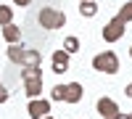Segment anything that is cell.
I'll return each mask as SVG.
<instances>
[{
    "label": "cell",
    "instance_id": "9c48e42d",
    "mask_svg": "<svg viewBox=\"0 0 132 119\" xmlns=\"http://www.w3.org/2000/svg\"><path fill=\"white\" fill-rule=\"evenodd\" d=\"M82 95H85L82 85H79V82H71V85H66V90H63V101H66V103H79Z\"/></svg>",
    "mask_w": 132,
    "mask_h": 119
},
{
    "label": "cell",
    "instance_id": "4fadbf2b",
    "mask_svg": "<svg viewBox=\"0 0 132 119\" xmlns=\"http://www.w3.org/2000/svg\"><path fill=\"white\" fill-rule=\"evenodd\" d=\"M13 21V8L11 5H0V27H5Z\"/></svg>",
    "mask_w": 132,
    "mask_h": 119
},
{
    "label": "cell",
    "instance_id": "6da1fadb",
    "mask_svg": "<svg viewBox=\"0 0 132 119\" xmlns=\"http://www.w3.org/2000/svg\"><path fill=\"white\" fill-rule=\"evenodd\" d=\"M8 61L21 64L24 69H35V66H40L42 56H40V50H35V48H21L19 42H13V45L8 48Z\"/></svg>",
    "mask_w": 132,
    "mask_h": 119
},
{
    "label": "cell",
    "instance_id": "5b68a950",
    "mask_svg": "<svg viewBox=\"0 0 132 119\" xmlns=\"http://www.w3.org/2000/svg\"><path fill=\"white\" fill-rule=\"evenodd\" d=\"M122 35H124V21L119 19V16H114L103 27V40L106 42H116V40H122Z\"/></svg>",
    "mask_w": 132,
    "mask_h": 119
},
{
    "label": "cell",
    "instance_id": "5bb4252c",
    "mask_svg": "<svg viewBox=\"0 0 132 119\" xmlns=\"http://www.w3.org/2000/svg\"><path fill=\"white\" fill-rule=\"evenodd\" d=\"M116 16H119V19H122V21H124V24H127V21L132 19V3H127V5L122 8V13H116Z\"/></svg>",
    "mask_w": 132,
    "mask_h": 119
},
{
    "label": "cell",
    "instance_id": "52a82bcc",
    "mask_svg": "<svg viewBox=\"0 0 132 119\" xmlns=\"http://www.w3.org/2000/svg\"><path fill=\"white\" fill-rule=\"evenodd\" d=\"M50 64H53V72L56 74H66L69 72V53L66 50H56L50 56Z\"/></svg>",
    "mask_w": 132,
    "mask_h": 119
},
{
    "label": "cell",
    "instance_id": "7a4b0ae2",
    "mask_svg": "<svg viewBox=\"0 0 132 119\" xmlns=\"http://www.w3.org/2000/svg\"><path fill=\"white\" fill-rule=\"evenodd\" d=\"M37 21H40L42 29H61V27L66 24V13H63V11H58V8L45 5V8H40Z\"/></svg>",
    "mask_w": 132,
    "mask_h": 119
},
{
    "label": "cell",
    "instance_id": "ffe728a7",
    "mask_svg": "<svg viewBox=\"0 0 132 119\" xmlns=\"http://www.w3.org/2000/svg\"><path fill=\"white\" fill-rule=\"evenodd\" d=\"M40 119H53V116H48V114H45V116H40Z\"/></svg>",
    "mask_w": 132,
    "mask_h": 119
},
{
    "label": "cell",
    "instance_id": "7c38bea8",
    "mask_svg": "<svg viewBox=\"0 0 132 119\" xmlns=\"http://www.w3.org/2000/svg\"><path fill=\"white\" fill-rule=\"evenodd\" d=\"M63 50L69 53V56H71V53H77V50H79V37H74V35H69V37L63 40Z\"/></svg>",
    "mask_w": 132,
    "mask_h": 119
},
{
    "label": "cell",
    "instance_id": "277c9868",
    "mask_svg": "<svg viewBox=\"0 0 132 119\" xmlns=\"http://www.w3.org/2000/svg\"><path fill=\"white\" fill-rule=\"evenodd\" d=\"M93 69L95 72H103V74H116L119 72V56L114 50H103L93 58Z\"/></svg>",
    "mask_w": 132,
    "mask_h": 119
},
{
    "label": "cell",
    "instance_id": "ba28073f",
    "mask_svg": "<svg viewBox=\"0 0 132 119\" xmlns=\"http://www.w3.org/2000/svg\"><path fill=\"white\" fill-rule=\"evenodd\" d=\"M29 116L32 119H40V116H45L48 111H50V103L48 101H42V98H29Z\"/></svg>",
    "mask_w": 132,
    "mask_h": 119
},
{
    "label": "cell",
    "instance_id": "3957f363",
    "mask_svg": "<svg viewBox=\"0 0 132 119\" xmlns=\"http://www.w3.org/2000/svg\"><path fill=\"white\" fill-rule=\"evenodd\" d=\"M21 77H24V90L29 98H40V93H42V72L40 66L35 69H21Z\"/></svg>",
    "mask_w": 132,
    "mask_h": 119
},
{
    "label": "cell",
    "instance_id": "44dd1931",
    "mask_svg": "<svg viewBox=\"0 0 132 119\" xmlns=\"http://www.w3.org/2000/svg\"><path fill=\"white\" fill-rule=\"evenodd\" d=\"M129 58H132V48H129Z\"/></svg>",
    "mask_w": 132,
    "mask_h": 119
},
{
    "label": "cell",
    "instance_id": "e0dca14e",
    "mask_svg": "<svg viewBox=\"0 0 132 119\" xmlns=\"http://www.w3.org/2000/svg\"><path fill=\"white\" fill-rule=\"evenodd\" d=\"M13 3H16L19 8H27V5H32V0H13Z\"/></svg>",
    "mask_w": 132,
    "mask_h": 119
},
{
    "label": "cell",
    "instance_id": "8fae6325",
    "mask_svg": "<svg viewBox=\"0 0 132 119\" xmlns=\"http://www.w3.org/2000/svg\"><path fill=\"white\" fill-rule=\"evenodd\" d=\"M79 13L85 19H93L98 13V3H93V0H82V5H79Z\"/></svg>",
    "mask_w": 132,
    "mask_h": 119
},
{
    "label": "cell",
    "instance_id": "ac0fdd59",
    "mask_svg": "<svg viewBox=\"0 0 132 119\" xmlns=\"http://www.w3.org/2000/svg\"><path fill=\"white\" fill-rule=\"evenodd\" d=\"M124 93H127V98H132V82L127 85V90H124Z\"/></svg>",
    "mask_w": 132,
    "mask_h": 119
},
{
    "label": "cell",
    "instance_id": "9a60e30c",
    "mask_svg": "<svg viewBox=\"0 0 132 119\" xmlns=\"http://www.w3.org/2000/svg\"><path fill=\"white\" fill-rule=\"evenodd\" d=\"M63 90H66V85H56L53 93H50V98H53V101H63Z\"/></svg>",
    "mask_w": 132,
    "mask_h": 119
},
{
    "label": "cell",
    "instance_id": "8992f818",
    "mask_svg": "<svg viewBox=\"0 0 132 119\" xmlns=\"http://www.w3.org/2000/svg\"><path fill=\"white\" fill-rule=\"evenodd\" d=\"M95 109H98V114H101L103 119H114V116L119 114V106H116L111 98H106V95H103V98H98Z\"/></svg>",
    "mask_w": 132,
    "mask_h": 119
},
{
    "label": "cell",
    "instance_id": "2e32d148",
    "mask_svg": "<svg viewBox=\"0 0 132 119\" xmlns=\"http://www.w3.org/2000/svg\"><path fill=\"white\" fill-rule=\"evenodd\" d=\"M5 101H8V90L0 85V103H5Z\"/></svg>",
    "mask_w": 132,
    "mask_h": 119
},
{
    "label": "cell",
    "instance_id": "d6986e66",
    "mask_svg": "<svg viewBox=\"0 0 132 119\" xmlns=\"http://www.w3.org/2000/svg\"><path fill=\"white\" fill-rule=\"evenodd\" d=\"M114 119H127V114H122V111H119V114H116Z\"/></svg>",
    "mask_w": 132,
    "mask_h": 119
},
{
    "label": "cell",
    "instance_id": "30bf717a",
    "mask_svg": "<svg viewBox=\"0 0 132 119\" xmlns=\"http://www.w3.org/2000/svg\"><path fill=\"white\" fill-rule=\"evenodd\" d=\"M3 37H5L8 45H13V42H19V40H21V29L13 24V21H11V24H5V27H3Z\"/></svg>",
    "mask_w": 132,
    "mask_h": 119
},
{
    "label": "cell",
    "instance_id": "7402d4cb",
    "mask_svg": "<svg viewBox=\"0 0 132 119\" xmlns=\"http://www.w3.org/2000/svg\"><path fill=\"white\" fill-rule=\"evenodd\" d=\"M127 119H132V114H127Z\"/></svg>",
    "mask_w": 132,
    "mask_h": 119
}]
</instances>
